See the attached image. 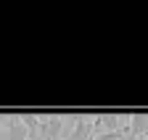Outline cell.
<instances>
[{"instance_id": "277c9868", "label": "cell", "mask_w": 148, "mask_h": 140, "mask_svg": "<svg viewBox=\"0 0 148 140\" xmlns=\"http://www.w3.org/2000/svg\"><path fill=\"white\" fill-rule=\"evenodd\" d=\"M21 122L29 132H40V127H42V116H37V114H21Z\"/></svg>"}, {"instance_id": "8992f818", "label": "cell", "mask_w": 148, "mask_h": 140, "mask_svg": "<svg viewBox=\"0 0 148 140\" xmlns=\"http://www.w3.org/2000/svg\"><path fill=\"white\" fill-rule=\"evenodd\" d=\"M143 140H148V135H145V137H143Z\"/></svg>"}, {"instance_id": "6da1fadb", "label": "cell", "mask_w": 148, "mask_h": 140, "mask_svg": "<svg viewBox=\"0 0 148 140\" xmlns=\"http://www.w3.org/2000/svg\"><path fill=\"white\" fill-rule=\"evenodd\" d=\"M71 132L64 137V140H90V135H95V124H92V116H71Z\"/></svg>"}, {"instance_id": "3957f363", "label": "cell", "mask_w": 148, "mask_h": 140, "mask_svg": "<svg viewBox=\"0 0 148 140\" xmlns=\"http://www.w3.org/2000/svg\"><path fill=\"white\" fill-rule=\"evenodd\" d=\"M5 124H8V140H27L29 130L24 127L21 116H8V119H5Z\"/></svg>"}, {"instance_id": "7a4b0ae2", "label": "cell", "mask_w": 148, "mask_h": 140, "mask_svg": "<svg viewBox=\"0 0 148 140\" xmlns=\"http://www.w3.org/2000/svg\"><path fill=\"white\" fill-rule=\"evenodd\" d=\"M61 130H64V116H58V114L42 116V127H40V132H45L48 140H61Z\"/></svg>"}, {"instance_id": "5b68a950", "label": "cell", "mask_w": 148, "mask_h": 140, "mask_svg": "<svg viewBox=\"0 0 148 140\" xmlns=\"http://www.w3.org/2000/svg\"><path fill=\"white\" fill-rule=\"evenodd\" d=\"M0 137H3V127H0Z\"/></svg>"}]
</instances>
